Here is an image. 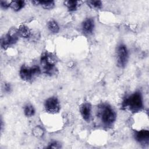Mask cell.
<instances>
[{
  "instance_id": "obj_7",
  "label": "cell",
  "mask_w": 149,
  "mask_h": 149,
  "mask_svg": "<svg viewBox=\"0 0 149 149\" xmlns=\"http://www.w3.org/2000/svg\"><path fill=\"white\" fill-rule=\"evenodd\" d=\"M45 108L47 112L50 113H56L60 109V105L57 98L51 97L48 98L45 102Z\"/></svg>"
},
{
  "instance_id": "obj_2",
  "label": "cell",
  "mask_w": 149,
  "mask_h": 149,
  "mask_svg": "<svg viewBox=\"0 0 149 149\" xmlns=\"http://www.w3.org/2000/svg\"><path fill=\"white\" fill-rule=\"evenodd\" d=\"M98 113L103 124L107 126H112L116 119L115 111L108 104L101 105L98 108Z\"/></svg>"
},
{
  "instance_id": "obj_11",
  "label": "cell",
  "mask_w": 149,
  "mask_h": 149,
  "mask_svg": "<svg viewBox=\"0 0 149 149\" xmlns=\"http://www.w3.org/2000/svg\"><path fill=\"white\" fill-rule=\"evenodd\" d=\"M19 36L23 38H29L31 35V31L29 28L25 25H21L17 29Z\"/></svg>"
},
{
  "instance_id": "obj_16",
  "label": "cell",
  "mask_w": 149,
  "mask_h": 149,
  "mask_svg": "<svg viewBox=\"0 0 149 149\" xmlns=\"http://www.w3.org/2000/svg\"><path fill=\"white\" fill-rule=\"evenodd\" d=\"M40 5L45 9H51L54 8L55 3L53 1H40Z\"/></svg>"
},
{
  "instance_id": "obj_5",
  "label": "cell",
  "mask_w": 149,
  "mask_h": 149,
  "mask_svg": "<svg viewBox=\"0 0 149 149\" xmlns=\"http://www.w3.org/2000/svg\"><path fill=\"white\" fill-rule=\"evenodd\" d=\"M19 34L17 30L15 29H11L1 39V45L3 49H6L9 46L15 44L18 40Z\"/></svg>"
},
{
  "instance_id": "obj_8",
  "label": "cell",
  "mask_w": 149,
  "mask_h": 149,
  "mask_svg": "<svg viewBox=\"0 0 149 149\" xmlns=\"http://www.w3.org/2000/svg\"><path fill=\"white\" fill-rule=\"evenodd\" d=\"M136 140L142 144H147L149 139V132L147 130H141L134 133Z\"/></svg>"
},
{
  "instance_id": "obj_14",
  "label": "cell",
  "mask_w": 149,
  "mask_h": 149,
  "mask_svg": "<svg viewBox=\"0 0 149 149\" xmlns=\"http://www.w3.org/2000/svg\"><path fill=\"white\" fill-rule=\"evenodd\" d=\"M64 4L66 6L69 10L74 11L77 8L78 2L76 1H66L64 2Z\"/></svg>"
},
{
  "instance_id": "obj_10",
  "label": "cell",
  "mask_w": 149,
  "mask_h": 149,
  "mask_svg": "<svg viewBox=\"0 0 149 149\" xmlns=\"http://www.w3.org/2000/svg\"><path fill=\"white\" fill-rule=\"evenodd\" d=\"M94 20L91 18L86 19L82 23V29L84 33L89 34H91L94 29Z\"/></svg>"
},
{
  "instance_id": "obj_20",
  "label": "cell",
  "mask_w": 149,
  "mask_h": 149,
  "mask_svg": "<svg viewBox=\"0 0 149 149\" xmlns=\"http://www.w3.org/2000/svg\"><path fill=\"white\" fill-rule=\"evenodd\" d=\"M61 147V146L56 142V141H54V142H52L51 143H50L48 146V147H47V148H59Z\"/></svg>"
},
{
  "instance_id": "obj_12",
  "label": "cell",
  "mask_w": 149,
  "mask_h": 149,
  "mask_svg": "<svg viewBox=\"0 0 149 149\" xmlns=\"http://www.w3.org/2000/svg\"><path fill=\"white\" fill-rule=\"evenodd\" d=\"M48 29L52 33H57L59 30V27L58 23L54 20H51L48 23Z\"/></svg>"
},
{
  "instance_id": "obj_6",
  "label": "cell",
  "mask_w": 149,
  "mask_h": 149,
  "mask_svg": "<svg viewBox=\"0 0 149 149\" xmlns=\"http://www.w3.org/2000/svg\"><path fill=\"white\" fill-rule=\"evenodd\" d=\"M128 59V52L126 47L123 44H120L116 50V59L118 65L123 68L126 65Z\"/></svg>"
},
{
  "instance_id": "obj_18",
  "label": "cell",
  "mask_w": 149,
  "mask_h": 149,
  "mask_svg": "<svg viewBox=\"0 0 149 149\" xmlns=\"http://www.w3.org/2000/svg\"><path fill=\"white\" fill-rule=\"evenodd\" d=\"M33 133L35 136L39 137V136H42L43 133H44V131L42 130V129L40 127V126H37L36 127L34 130H33Z\"/></svg>"
},
{
  "instance_id": "obj_9",
  "label": "cell",
  "mask_w": 149,
  "mask_h": 149,
  "mask_svg": "<svg viewBox=\"0 0 149 149\" xmlns=\"http://www.w3.org/2000/svg\"><path fill=\"white\" fill-rule=\"evenodd\" d=\"M80 113L83 118L86 121H89L91 116V107L89 103L83 104L80 107Z\"/></svg>"
},
{
  "instance_id": "obj_17",
  "label": "cell",
  "mask_w": 149,
  "mask_h": 149,
  "mask_svg": "<svg viewBox=\"0 0 149 149\" xmlns=\"http://www.w3.org/2000/svg\"><path fill=\"white\" fill-rule=\"evenodd\" d=\"M87 3L93 9H100L102 6V2L100 1H88Z\"/></svg>"
},
{
  "instance_id": "obj_13",
  "label": "cell",
  "mask_w": 149,
  "mask_h": 149,
  "mask_svg": "<svg viewBox=\"0 0 149 149\" xmlns=\"http://www.w3.org/2000/svg\"><path fill=\"white\" fill-rule=\"evenodd\" d=\"M24 6V2L23 1H11L10 6L15 11H19Z\"/></svg>"
},
{
  "instance_id": "obj_3",
  "label": "cell",
  "mask_w": 149,
  "mask_h": 149,
  "mask_svg": "<svg viewBox=\"0 0 149 149\" xmlns=\"http://www.w3.org/2000/svg\"><path fill=\"white\" fill-rule=\"evenodd\" d=\"M40 63L42 72L44 73L52 75L56 72V58L52 54L49 52L42 54L41 57Z\"/></svg>"
},
{
  "instance_id": "obj_1",
  "label": "cell",
  "mask_w": 149,
  "mask_h": 149,
  "mask_svg": "<svg viewBox=\"0 0 149 149\" xmlns=\"http://www.w3.org/2000/svg\"><path fill=\"white\" fill-rule=\"evenodd\" d=\"M122 107L132 112L140 111L143 107V98L140 92H135L125 98L122 104Z\"/></svg>"
},
{
  "instance_id": "obj_15",
  "label": "cell",
  "mask_w": 149,
  "mask_h": 149,
  "mask_svg": "<svg viewBox=\"0 0 149 149\" xmlns=\"http://www.w3.org/2000/svg\"><path fill=\"white\" fill-rule=\"evenodd\" d=\"M24 115L27 117H31L34 115L35 113V110L34 107L30 104H28L24 107Z\"/></svg>"
},
{
  "instance_id": "obj_4",
  "label": "cell",
  "mask_w": 149,
  "mask_h": 149,
  "mask_svg": "<svg viewBox=\"0 0 149 149\" xmlns=\"http://www.w3.org/2000/svg\"><path fill=\"white\" fill-rule=\"evenodd\" d=\"M41 72L40 68L37 66L27 67L23 65L19 70V74L21 79L26 81H31L37 77Z\"/></svg>"
},
{
  "instance_id": "obj_19",
  "label": "cell",
  "mask_w": 149,
  "mask_h": 149,
  "mask_svg": "<svg viewBox=\"0 0 149 149\" xmlns=\"http://www.w3.org/2000/svg\"><path fill=\"white\" fill-rule=\"evenodd\" d=\"M11 1H1V6L2 8L4 9H7L10 6Z\"/></svg>"
},
{
  "instance_id": "obj_21",
  "label": "cell",
  "mask_w": 149,
  "mask_h": 149,
  "mask_svg": "<svg viewBox=\"0 0 149 149\" xmlns=\"http://www.w3.org/2000/svg\"><path fill=\"white\" fill-rule=\"evenodd\" d=\"M10 90V86L9 84H5V90L7 92H9Z\"/></svg>"
}]
</instances>
